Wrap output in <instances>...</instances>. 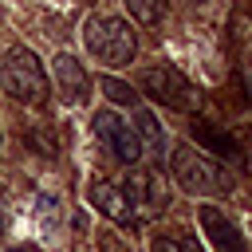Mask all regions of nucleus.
<instances>
[{
    "mask_svg": "<svg viewBox=\"0 0 252 252\" xmlns=\"http://www.w3.org/2000/svg\"><path fill=\"white\" fill-rule=\"evenodd\" d=\"M98 244H102V252H130V248L114 236V232H102V236H98Z\"/></svg>",
    "mask_w": 252,
    "mask_h": 252,
    "instance_id": "2eb2a0df",
    "label": "nucleus"
},
{
    "mask_svg": "<svg viewBox=\"0 0 252 252\" xmlns=\"http://www.w3.org/2000/svg\"><path fill=\"white\" fill-rule=\"evenodd\" d=\"M98 87L106 91V98H110V102H118V106H138V94H134V87H130V83H122V79H114V75H102V79H98Z\"/></svg>",
    "mask_w": 252,
    "mask_h": 252,
    "instance_id": "f8f14e48",
    "label": "nucleus"
},
{
    "mask_svg": "<svg viewBox=\"0 0 252 252\" xmlns=\"http://www.w3.org/2000/svg\"><path fill=\"white\" fill-rule=\"evenodd\" d=\"M8 228V209H4V197H0V232Z\"/></svg>",
    "mask_w": 252,
    "mask_h": 252,
    "instance_id": "dca6fc26",
    "label": "nucleus"
},
{
    "mask_svg": "<svg viewBox=\"0 0 252 252\" xmlns=\"http://www.w3.org/2000/svg\"><path fill=\"white\" fill-rule=\"evenodd\" d=\"M83 43H87V51H91L98 63H106V67H126V63L134 59V51H138L134 28H130L126 20L102 16V12L83 20Z\"/></svg>",
    "mask_w": 252,
    "mask_h": 252,
    "instance_id": "f257e3e1",
    "label": "nucleus"
},
{
    "mask_svg": "<svg viewBox=\"0 0 252 252\" xmlns=\"http://www.w3.org/2000/svg\"><path fill=\"white\" fill-rule=\"evenodd\" d=\"M87 201H91L102 217H110L114 224H122V228H138V224H142L138 213H134V205H130V197H126V189L114 185V181L94 177V181L87 185Z\"/></svg>",
    "mask_w": 252,
    "mask_h": 252,
    "instance_id": "423d86ee",
    "label": "nucleus"
},
{
    "mask_svg": "<svg viewBox=\"0 0 252 252\" xmlns=\"http://www.w3.org/2000/svg\"><path fill=\"white\" fill-rule=\"evenodd\" d=\"M138 138H146L158 154H161V146H165V130H161V122H158L150 110H138Z\"/></svg>",
    "mask_w": 252,
    "mask_h": 252,
    "instance_id": "4468645a",
    "label": "nucleus"
},
{
    "mask_svg": "<svg viewBox=\"0 0 252 252\" xmlns=\"http://www.w3.org/2000/svg\"><path fill=\"white\" fill-rule=\"evenodd\" d=\"M150 252H201V244L185 232H154Z\"/></svg>",
    "mask_w": 252,
    "mask_h": 252,
    "instance_id": "9b49d317",
    "label": "nucleus"
},
{
    "mask_svg": "<svg viewBox=\"0 0 252 252\" xmlns=\"http://www.w3.org/2000/svg\"><path fill=\"white\" fill-rule=\"evenodd\" d=\"M126 8L138 16V24H146V28H154V24H161L165 20V0H126Z\"/></svg>",
    "mask_w": 252,
    "mask_h": 252,
    "instance_id": "ddd939ff",
    "label": "nucleus"
},
{
    "mask_svg": "<svg viewBox=\"0 0 252 252\" xmlns=\"http://www.w3.org/2000/svg\"><path fill=\"white\" fill-rule=\"evenodd\" d=\"M122 189H126V197H130V205H134L138 220H146V217L154 213V177H150V173H142V169H134V173H126Z\"/></svg>",
    "mask_w": 252,
    "mask_h": 252,
    "instance_id": "9d476101",
    "label": "nucleus"
},
{
    "mask_svg": "<svg viewBox=\"0 0 252 252\" xmlns=\"http://www.w3.org/2000/svg\"><path fill=\"white\" fill-rule=\"evenodd\" d=\"M94 134L110 146V154L122 161V165H138L142 161V138L134 126H126L122 114L114 110H94Z\"/></svg>",
    "mask_w": 252,
    "mask_h": 252,
    "instance_id": "39448f33",
    "label": "nucleus"
},
{
    "mask_svg": "<svg viewBox=\"0 0 252 252\" xmlns=\"http://www.w3.org/2000/svg\"><path fill=\"white\" fill-rule=\"evenodd\" d=\"M142 91H146L154 102L169 106V110H197V87H193L177 67H165V63L146 67V71H142Z\"/></svg>",
    "mask_w": 252,
    "mask_h": 252,
    "instance_id": "20e7f679",
    "label": "nucleus"
},
{
    "mask_svg": "<svg viewBox=\"0 0 252 252\" xmlns=\"http://www.w3.org/2000/svg\"><path fill=\"white\" fill-rule=\"evenodd\" d=\"M193 134L213 150V154H220V158H228V161H244V150H240V142L232 138V134H224V130H217L213 122H205V118H193Z\"/></svg>",
    "mask_w": 252,
    "mask_h": 252,
    "instance_id": "1a4fd4ad",
    "label": "nucleus"
},
{
    "mask_svg": "<svg viewBox=\"0 0 252 252\" xmlns=\"http://www.w3.org/2000/svg\"><path fill=\"white\" fill-rule=\"evenodd\" d=\"M197 220H201V228H205V236H209V244H213L217 252H248V244H244L236 220L224 217L217 205H201Z\"/></svg>",
    "mask_w": 252,
    "mask_h": 252,
    "instance_id": "6e6552de",
    "label": "nucleus"
},
{
    "mask_svg": "<svg viewBox=\"0 0 252 252\" xmlns=\"http://www.w3.org/2000/svg\"><path fill=\"white\" fill-rule=\"evenodd\" d=\"M51 75H55V87H59V98H63V102H71V106L87 102V91H91V75L83 71V63H79L75 55L59 51V55L51 59Z\"/></svg>",
    "mask_w": 252,
    "mask_h": 252,
    "instance_id": "0eeeda50",
    "label": "nucleus"
},
{
    "mask_svg": "<svg viewBox=\"0 0 252 252\" xmlns=\"http://www.w3.org/2000/svg\"><path fill=\"white\" fill-rule=\"evenodd\" d=\"M0 83H4V91H8L12 98H20V102L39 106V102L47 98V71H43V63L35 59L32 47L12 43V47L0 55Z\"/></svg>",
    "mask_w": 252,
    "mask_h": 252,
    "instance_id": "f03ea898",
    "label": "nucleus"
},
{
    "mask_svg": "<svg viewBox=\"0 0 252 252\" xmlns=\"http://www.w3.org/2000/svg\"><path fill=\"white\" fill-rule=\"evenodd\" d=\"M169 173H173V181L189 193V197H209V193H228V177L197 150V146H177L173 150V158H169Z\"/></svg>",
    "mask_w": 252,
    "mask_h": 252,
    "instance_id": "7ed1b4c3",
    "label": "nucleus"
},
{
    "mask_svg": "<svg viewBox=\"0 0 252 252\" xmlns=\"http://www.w3.org/2000/svg\"><path fill=\"white\" fill-rule=\"evenodd\" d=\"M12 252H28V248H12Z\"/></svg>",
    "mask_w": 252,
    "mask_h": 252,
    "instance_id": "f3484780",
    "label": "nucleus"
}]
</instances>
